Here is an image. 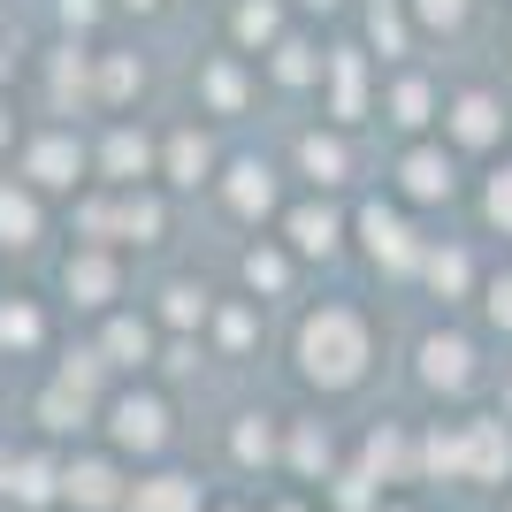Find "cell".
I'll return each mask as SVG.
<instances>
[{
    "instance_id": "obj_1",
    "label": "cell",
    "mask_w": 512,
    "mask_h": 512,
    "mask_svg": "<svg viewBox=\"0 0 512 512\" xmlns=\"http://www.w3.org/2000/svg\"><path fill=\"white\" fill-rule=\"evenodd\" d=\"M299 360H306V375L314 383H329V390H344V383H360V360H367V329L344 306H329V314H314L306 321V337H299Z\"/></svg>"
},
{
    "instance_id": "obj_2",
    "label": "cell",
    "mask_w": 512,
    "mask_h": 512,
    "mask_svg": "<svg viewBox=\"0 0 512 512\" xmlns=\"http://www.w3.org/2000/svg\"><path fill=\"white\" fill-rule=\"evenodd\" d=\"M107 436H115V451H161L169 444V406L153 390H130L107 406Z\"/></svg>"
},
{
    "instance_id": "obj_3",
    "label": "cell",
    "mask_w": 512,
    "mask_h": 512,
    "mask_svg": "<svg viewBox=\"0 0 512 512\" xmlns=\"http://www.w3.org/2000/svg\"><path fill=\"white\" fill-rule=\"evenodd\" d=\"M62 497L77 512H123V474H115V459H69L62 467Z\"/></svg>"
},
{
    "instance_id": "obj_4",
    "label": "cell",
    "mask_w": 512,
    "mask_h": 512,
    "mask_svg": "<svg viewBox=\"0 0 512 512\" xmlns=\"http://www.w3.org/2000/svg\"><path fill=\"white\" fill-rule=\"evenodd\" d=\"M123 512H199V482L192 474H153L123 497Z\"/></svg>"
},
{
    "instance_id": "obj_5",
    "label": "cell",
    "mask_w": 512,
    "mask_h": 512,
    "mask_svg": "<svg viewBox=\"0 0 512 512\" xmlns=\"http://www.w3.org/2000/svg\"><path fill=\"white\" fill-rule=\"evenodd\" d=\"M8 497H16V505H54V497H62V467H54V459H46V451H23L16 459V474H8Z\"/></svg>"
},
{
    "instance_id": "obj_6",
    "label": "cell",
    "mask_w": 512,
    "mask_h": 512,
    "mask_svg": "<svg viewBox=\"0 0 512 512\" xmlns=\"http://www.w3.org/2000/svg\"><path fill=\"white\" fill-rule=\"evenodd\" d=\"M77 169H85L77 138H39V146H31V176H39V184H77Z\"/></svg>"
},
{
    "instance_id": "obj_7",
    "label": "cell",
    "mask_w": 512,
    "mask_h": 512,
    "mask_svg": "<svg viewBox=\"0 0 512 512\" xmlns=\"http://www.w3.org/2000/svg\"><path fill=\"white\" fill-rule=\"evenodd\" d=\"M69 291H77V299H85V306H100L107 291H115V268H107L100 253H85V260H69Z\"/></svg>"
},
{
    "instance_id": "obj_8",
    "label": "cell",
    "mask_w": 512,
    "mask_h": 512,
    "mask_svg": "<svg viewBox=\"0 0 512 512\" xmlns=\"http://www.w3.org/2000/svg\"><path fill=\"white\" fill-rule=\"evenodd\" d=\"M291 237H299V253H329V245H337V214H329V207L291 214Z\"/></svg>"
},
{
    "instance_id": "obj_9",
    "label": "cell",
    "mask_w": 512,
    "mask_h": 512,
    "mask_svg": "<svg viewBox=\"0 0 512 512\" xmlns=\"http://www.w3.org/2000/svg\"><path fill=\"white\" fill-rule=\"evenodd\" d=\"M146 352H153L146 321H115V329H107V360H115V367H138Z\"/></svg>"
},
{
    "instance_id": "obj_10",
    "label": "cell",
    "mask_w": 512,
    "mask_h": 512,
    "mask_svg": "<svg viewBox=\"0 0 512 512\" xmlns=\"http://www.w3.org/2000/svg\"><path fill=\"white\" fill-rule=\"evenodd\" d=\"M428 383H467V344H451V337L428 344Z\"/></svg>"
},
{
    "instance_id": "obj_11",
    "label": "cell",
    "mask_w": 512,
    "mask_h": 512,
    "mask_svg": "<svg viewBox=\"0 0 512 512\" xmlns=\"http://www.w3.org/2000/svg\"><path fill=\"white\" fill-rule=\"evenodd\" d=\"M31 230H39V207H31V199H16V192H0V237H8V245H23Z\"/></svg>"
},
{
    "instance_id": "obj_12",
    "label": "cell",
    "mask_w": 512,
    "mask_h": 512,
    "mask_svg": "<svg viewBox=\"0 0 512 512\" xmlns=\"http://www.w3.org/2000/svg\"><path fill=\"white\" fill-rule=\"evenodd\" d=\"M169 169H176V184H199V169H207V138H199V130H184L169 146Z\"/></svg>"
},
{
    "instance_id": "obj_13",
    "label": "cell",
    "mask_w": 512,
    "mask_h": 512,
    "mask_svg": "<svg viewBox=\"0 0 512 512\" xmlns=\"http://www.w3.org/2000/svg\"><path fill=\"white\" fill-rule=\"evenodd\" d=\"M230 207H237V214H268V169H237Z\"/></svg>"
},
{
    "instance_id": "obj_14",
    "label": "cell",
    "mask_w": 512,
    "mask_h": 512,
    "mask_svg": "<svg viewBox=\"0 0 512 512\" xmlns=\"http://www.w3.org/2000/svg\"><path fill=\"white\" fill-rule=\"evenodd\" d=\"M107 169H115V176H138V169H146V138L115 130V138H107Z\"/></svg>"
},
{
    "instance_id": "obj_15",
    "label": "cell",
    "mask_w": 512,
    "mask_h": 512,
    "mask_svg": "<svg viewBox=\"0 0 512 512\" xmlns=\"http://www.w3.org/2000/svg\"><path fill=\"white\" fill-rule=\"evenodd\" d=\"M0 344H39V314H31V306H8V299H0Z\"/></svg>"
},
{
    "instance_id": "obj_16",
    "label": "cell",
    "mask_w": 512,
    "mask_h": 512,
    "mask_svg": "<svg viewBox=\"0 0 512 512\" xmlns=\"http://www.w3.org/2000/svg\"><path fill=\"white\" fill-rule=\"evenodd\" d=\"M39 413H46V428H77L85 421V398H77V390H46Z\"/></svg>"
},
{
    "instance_id": "obj_17",
    "label": "cell",
    "mask_w": 512,
    "mask_h": 512,
    "mask_svg": "<svg viewBox=\"0 0 512 512\" xmlns=\"http://www.w3.org/2000/svg\"><path fill=\"white\" fill-rule=\"evenodd\" d=\"M237 459H245V467H260V459H276V436L260 428V413H253L245 428H237Z\"/></svg>"
},
{
    "instance_id": "obj_18",
    "label": "cell",
    "mask_w": 512,
    "mask_h": 512,
    "mask_svg": "<svg viewBox=\"0 0 512 512\" xmlns=\"http://www.w3.org/2000/svg\"><path fill=\"white\" fill-rule=\"evenodd\" d=\"M199 314H207V299H199L192 283H176V291H169V321H176V329H192Z\"/></svg>"
},
{
    "instance_id": "obj_19",
    "label": "cell",
    "mask_w": 512,
    "mask_h": 512,
    "mask_svg": "<svg viewBox=\"0 0 512 512\" xmlns=\"http://www.w3.org/2000/svg\"><path fill=\"white\" fill-rule=\"evenodd\" d=\"M123 230L130 237H153V230H161V207H153V199H130V207H123Z\"/></svg>"
},
{
    "instance_id": "obj_20",
    "label": "cell",
    "mask_w": 512,
    "mask_h": 512,
    "mask_svg": "<svg viewBox=\"0 0 512 512\" xmlns=\"http://www.w3.org/2000/svg\"><path fill=\"white\" fill-rule=\"evenodd\" d=\"M237 31H245V39H268V31H276V8H268V0H245Z\"/></svg>"
},
{
    "instance_id": "obj_21",
    "label": "cell",
    "mask_w": 512,
    "mask_h": 512,
    "mask_svg": "<svg viewBox=\"0 0 512 512\" xmlns=\"http://www.w3.org/2000/svg\"><path fill=\"white\" fill-rule=\"evenodd\" d=\"M413 192H444V184H451V176H444V161H436V153H421V161H413Z\"/></svg>"
},
{
    "instance_id": "obj_22",
    "label": "cell",
    "mask_w": 512,
    "mask_h": 512,
    "mask_svg": "<svg viewBox=\"0 0 512 512\" xmlns=\"http://www.w3.org/2000/svg\"><path fill=\"white\" fill-rule=\"evenodd\" d=\"M306 169H314L321 184H329V176L344 169V153H337V146H321V138H306Z\"/></svg>"
},
{
    "instance_id": "obj_23",
    "label": "cell",
    "mask_w": 512,
    "mask_h": 512,
    "mask_svg": "<svg viewBox=\"0 0 512 512\" xmlns=\"http://www.w3.org/2000/svg\"><path fill=\"white\" fill-rule=\"evenodd\" d=\"M245 276H253L260 291H276V283H283V260L276 253H253V260H245Z\"/></svg>"
},
{
    "instance_id": "obj_24",
    "label": "cell",
    "mask_w": 512,
    "mask_h": 512,
    "mask_svg": "<svg viewBox=\"0 0 512 512\" xmlns=\"http://www.w3.org/2000/svg\"><path fill=\"white\" fill-rule=\"evenodd\" d=\"M207 92H214L222 107H237V92H245V85H237V69H207Z\"/></svg>"
},
{
    "instance_id": "obj_25",
    "label": "cell",
    "mask_w": 512,
    "mask_h": 512,
    "mask_svg": "<svg viewBox=\"0 0 512 512\" xmlns=\"http://www.w3.org/2000/svg\"><path fill=\"white\" fill-rule=\"evenodd\" d=\"M459 130H467V138H490V107L467 100V107H459Z\"/></svg>"
},
{
    "instance_id": "obj_26",
    "label": "cell",
    "mask_w": 512,
    "mask_h": 512,
    "mask_svg": "<svg viewBox=\"0 0 512 512\" xmlns=\"http://www.w3.org/2000/svg\"><path fill=\"white\" fill-rule=\"evenodd\" d=\"M299 467H329V436H314V428H306V436H299Z\"/></svg>"
},
{
    "instance_id": "obj_27",
    "label": "cell",
    "mask_w": 512,
    "mask_h": 512,
    "mask_svg": "<svg viewBox=\"0 0 512 512\" xmlns=\"http://www.w3.org/2000/svg\"><path fill=\"white\" fill-rule=\"evenodd\" d=\"M130 85H138V69H130V62H107V92H115V100H123Z\"/></svg>"
},
{
    "instance_id": "obj_28",
    "label": "cell",
    "mask_w": 512,
    "mask_h": 512,
    "mask_svg": "<svg viewBox=\"0 0 512 512\" xmlns=\"http://www.w3.org/2000/svg\"><path fill=\"white\" fill-rule=\"evenodd\" d=\"M490 214H497V222L512 214V184H497V192H490Z\"/></svg>"
},
{
    "instance_id": "obj_29",
    "label": "cell",
    "mask_w": 512,
    "mask_h": 512,
    "mask_svg": "<svg viewBox=\"0 0 512 512\" xmlns=\"http://www.w3.org/2000/svg\"><path fill=\"white\" fill-rule=\"evenodd\" d=\"M421 8H428V16H444V23L459 16V0H421Z\"/></svg>"
},
{
    "instance_id": "obj_30",
    "label": "cell",
    "mask_w": 512,
    "mask_h": 512,
    "mask_svg": "<svg viewBox=\"0 0 512 512\" xmlns=\"http://www.w3.org/2000/svg\"><path fill=\"white\" fill-rule=\"evenodd\" d=\"M8 474H16V451H0V497H8Z\"/></svg>"
},
{
    "instance_id": "obj_31",
    "label": "cell",
    "mask_w": 512,
    "mask_h": 512,
    "mask_svg": "<svg viewBox=\"0 0 512 512\" xmlns=\"http://www.w3.org/2000/svg\"><path fill=\"white\" fill-rule=\"evenodd\" d=\"M276 512H306V505H276Z\"/></svg>"
},
{
    "instance_id": "obj_32",
    "label": "cell",
    "mask_w": 512,
    "mask_h": 512,
    "mask_svg": "<svg viewBox=\"0 0 512 512\" xmlns=\"http://www.w3.org/2000/svg\"><path fill=\"white\" fill-rule=\"evenodd\" d=\"M383 512H406V505H383Z\"/></svg>"
},
{
    "instance_id": "obj_33",
    "label": "cell",
    "mask_w": 512,
    "mask_h": 512,
    "mask_svg": "<svg viewBox=\"0 0 512 512\" xmlns=\"http://www.w3.org/2000/svg\"><path fill=\"white\" fill-rule=\"evenodd\" d=\"M138 8H153V0H138Z\"/></svg>"
},
{
    "instance_id": "obj_34",
    "label": "cell",
    "mask_w": 512,
    "mask_h": 512,
    "mask_svg": "<svg viewBox=\"0 0 512 512\" xmlns=\"http://www.w3.org/2000/svg\"><path fill=\"white\" fill-rule=\"evenodd\" d=\"M0 138H8V123H0Z\"/></svg>"
},
{
    "instance_id": "obj_35",
    "label": "cell",
    "mask_w": 512,
    "mask_h": 512,
    "mask_svg": "<svg viewBox=\"0 0 512 512\" xmlns=\"http://www.w3.org/2000/svg\"><path fill=\"white\" fill-rule=\"evenodd\" d=\"M314 8H329V0H314Z\"/></svg>"
},
{
    "instance_id": "obj_36",
    "label": "cell",
    "mask_w": 512,
    "mask_h": 512,
    "mask_svg": "<svg viewBox=\"0 0 512 512\" xmlns=\"http://www.w3.org/2000/svg\"><path fill=\"white\" fill-rule=\"evenodd\" d=\"M230 512H237V505H230Z\"/></svg>"
}]
</instances>
